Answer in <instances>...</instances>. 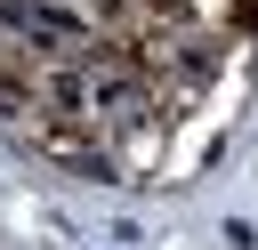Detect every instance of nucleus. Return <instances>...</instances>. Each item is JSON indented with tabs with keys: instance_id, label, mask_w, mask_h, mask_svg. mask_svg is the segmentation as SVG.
Instances as JSON below:
<instances>
[{
	"instance_id": "nucleus-1",
	"label": "nucleus",
	"mask_w": 258,
	"mask_h": 250,
	"mask_svg": "<svg viewBox=\"0 0 258 250\" xmlns=\"http://www.w3.org/2000/svg\"><path fill=\"white\" fill-rule=\"evenodd\" d=\"M234 24H258V0H234Z\"/></svg>"
}]
</instances>
